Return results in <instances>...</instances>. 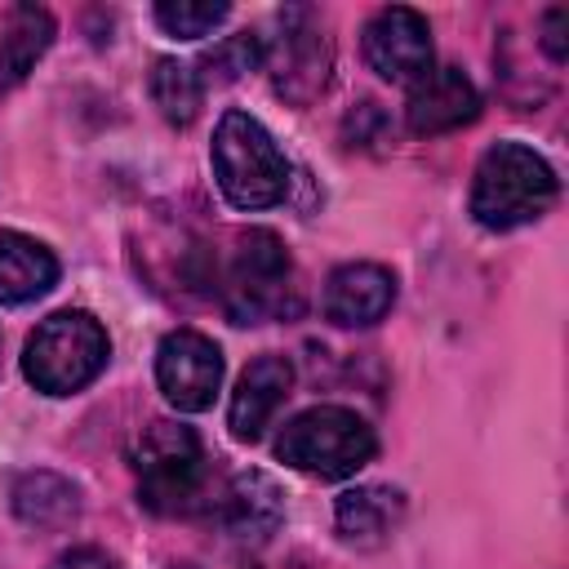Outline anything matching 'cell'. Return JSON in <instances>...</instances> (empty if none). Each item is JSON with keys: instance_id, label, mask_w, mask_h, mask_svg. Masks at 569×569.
I'll return each mask as SVG.
<instances>
[{"instance_id": "4fadbf2b", "label": "cell", "mask_w": 569, "mask_h": 569, "mask_svg": "<svg viewBox=\"0 0 569 569\" xmlns=\"http://www.w3.org/2000/svg\"><path fill=\"white\" fill-rule=\"evenodd\" d=\"M262 62H271L276 89H280L284 98H293V102H307V98L320 93L325 80H329V49H325V40H320L311 27H307V31L284 27L276 53H267Z\"/></svg>"}, {"instance_id": "7a4b0ae2", "label": "cell", "mask_w": 569, "mask_h": 569, "mask_svg": "<svg viewBox=\"0 0 569 569\" xmlns=\"http://www.w3.org/2000/svg\"><path fill=\"white\" fill-rule=\"evenodd\" d=\"M209 160L218 191L236 209H271L289 191V160L249 111H227L218 120Z\"/></svg>"}, {"instance_id": "7c38bea8", "label": "cell", "mask_w": 569, "mask_h": 569, "mask_svg": "<svg viewBox=\"0 0 569 569\" xmlns=\"http://www.w3.org/2000/svg\"><path fill=\"white\" fill-rule=\"evenodd\" d=\"M218 520H222V529L231 538L262 542L284 520V493H280V485L267 471H240V476H231V485L222 493Z\"/></svg>"}, {"instance_id": "ac0fdd59", "label": "cell", "mask_w": 569, "mask_h": 569, "mask_svg": "<svg viewBox=\"0 0 569 569\" xmlns=\"http://www.w3.org/2000/svg\"><path fill=\"white\" fill-rule=\"evenodd\" d=\"M151 102L160 107V116L169 124H191L200 116V102H204V80L196 76V67L178 62V58H156L151 67Z\"/></svg>"}, {"instance_id": "e0dca14e", "label": "cell", "mask_w": 569, "mask_h": 569, "mask_svg": "<svg viewBox=\"0 0 569 569\" xmlns=\"http://www.w3.org/2000/svg\"><path fill=\"white\" fill-rule=\"evenodd\" d=\"M13 511L36 529H58L80 511V493L53 471H27L13 480Z\"/></svg>"}, {"instance_id": "6da1fadb", "label": "cell", "mask_w": 569, "mask_h": 569, "mask_svg": "<svg viewBox=\"0 0 569 569\" xmlns=\"http://www.w3.org/2000/svg\"><path fill=\"white\" fill-rule=\"evenodd\" d=\"M556 200L551 164L525 142H498L480 156L471 178V218L489 231H511L542 218Z\"/></svg>"}, {"instance_id": "cb8c5ba5", "label": "cell", "mask_w": 569, "mask_h": 569, "mask_svg": "<svg viewBox=\"0 0 569 569\" xmlns=\"http://www.w3.org/2000/svg\"><path fill=\"white\" fill-rule=\"evenodd\" d=\"M244 569H267V565H244Z\"/></svg>"}, {"instance_id": "7402d4cb", "label": "cell", "mask_w": 569, "mask_h": 569, "mask_svg": "<svg viewBox=\"0 0 569 569\" xmlns=\"http://www.w3.org/2000/svg\"><path fill=\"white\" fill-rule=\"evenodd\" d=\"M49 569H120V565H116V556H107L102 547H71V551H62Z\"/></svg>"}, {"instance_id": "9c48e42d", "label": "cell", "mask_w": 569, "mask_h": 569, "mask_svg": "<svg viewBox=\"0 0 569 569\" xmlns=\"http://www.w3.org/2000/svg\"><path fill=\"white\" fill-rule=\"evenodd\" d=\"M480 116V93L458 67H431L422 80L409 84L405 120L418 138H436L449 129H462Z\"/></svg>"}, {"instance_id": "9a60e30c", "label": "cell", "mask_w": 569, "mask_h": 569, "mask_svg": "<svg viewBox=\"0 0 569 569\" xmlns=\"http://www.w3.org/2000/svg\"><path fill=\"white\" fill-rule=\"evenodd\" d=\"M49 44H53V13L40 4H13L0 31V89L22 84Z\"/></svg>"}, {"instance_id": "52a82bcc", "label": "cell", "mask_w": 569, "mask_h": 569, "mask_svg": "<svg viewBox=\"0 0 569 569\" xmlns=\"http://www.w3.org/2000/svg\"><path fill=\"white\" fill-rule=\"evenodd\" d=\"M156 382L178 413H200L222 387V351L196 329H173L156 351Z\"/></svg>"}, {"instance_id": "3957f363", "label": "cell", "mask_w": 569, "mask_h": 569, "mask_svg": "<svg viewBox=\"0 0 569 569\" xmlns=\"http://www.w3.org/2000/svg\"><path fill=\"white\" fill-rule=\"evenodd\" d=\"M111 342L89 311H53L22 347V373L44 396H71L107 369Z\"/></svg>"}, {"instance_id": "2e32d148", "label": "cell", "mask_w": 569, "mask_h": 569, "mask_svg": "<svg viewBox=\"0 0 569 569\" xmlns=\"http://www.w3.org/2000/svg\"><path fill=\"white\" fill-rule=\"evenodd\" d=\"M405 516V498L400 489H387V485H360V489H347L333 507V520H338V533L347 542H378L396 529V520Z\"/></svg>"}, {"instance_id": "603a6c76", "label": "cell", "mask_w": 569, "mask_h": 569, "mask_svg": "<svg viewBox=\"0 0 569 569\" xmlns=\"http://www.w3.org/2000/svg\"><path fill=\"white\" fill-rule=\"evenodd\" d=\"M173 569H196V565H173Z\"/></svg>"}, {"instance_id": "8fae6325", "label": "cell", "mask_w": 569, "mask_h": 569, "mask_svg": "<svg viewBox=\"0 0 569 569\" xmlns=\"http://www.w3.org/2000/svg\"><path fill=\"white\" fill-rule=\"evenodd\" d=\"M289 387H293V365L284 356H258L231 391V413H227L231 436L236 440H258L267 431V422L276 418V409L284 405Z\"/></svg>"}, {"instance_id": "ba28073f", "label": "cell", "mask_w": 569, "mask_h": 569, "mask_svg": "<svg viewBox=\"0 0 569 569\" xmlns=\"http://www.w3.org/2000/svg\"><path fill=\"white\" fill-rule=\"evenodd\" d=\"M365 62L391 80V84H413L431 71V27L422 13L391 4L378 9L365 22Z\"/></svg>"}, {"instance_id": "5bb4252c", "label": "cell", "mask_w": 569, "mask_h": 569, "mask_svg": "<svg viewBox=\"0 0 569 569\" xmlns=\"http://www.w3.org/2000/svg\"><path fill=\"white\" fill-rule=\"evenodd\" d=\"M58 280V258L49 244L22 236V231H0V302H31L49 293Z\"/></svg>"}, {"instance_id": "277c9868", "label": "cell", "mask_w": 569, "mask_h": 569, "mask_svg": "<svg viewBox=\"0 0 569 569\" xmlns=\"http://www.w3.org/2000/svg\"><path fill=\"white\" fill-rule=\"evenodd\" d=\"M373 449H378L373 427L342 405H316V409L289 418L276 440L280 462H289L293 471L320 476V480L356 476L373 458Z\"/></svg>"}, {"instance_id": "44dd1931", "label": "cell", "mask_w": 569, "mask_h": 569, "mask_svg": "<svg viewBox=\"0 0 569 569\" xmlns=\"http://www.w3.org/2000/svg\"><path fill=\"white\" fill-rule=\"evenodd\" d=\"M565 27H569V9H547V13H542V49H547L556 62H565V58H569Z\"/></svg>"}, {"instance_id": "ffe728a7", "label": "cell", "mask_w": 569, "mask_h": 569, "mask_svg": "<svg viewBox=\"0 0 569 569\" xmlns=\"http://www.w3.org/2000/svg\"><path fill=\"white\" fill-rule=\"evenodd\" d=\"M262 58H267L262 36H253V31H236V36H222V40L204 53L200 67H209V71H204L209 80H236V76H244L249 67H258Z\"/></svg>"}, {"instance_id": "5b68a950", "label": "cell", "mask_w": 569, "mask_h": 569, "mask_svg": "<svg viewBox=\"0 0 569 569\" xmlns=\"http://www.w3.org/2000/svg\"><path fill=\"white\" fill-rule=\"evenodd\" d=\"M133 471H138V498L147 511L178 516L191 511L200 480H204V449L191 427L182 422H151L133 440Z\"/></svg>"}, {"instance_id": "30bf717a", "label": "cell", "mask_w": 569, "mask_h": 569, "mask_svg": "<svg viewBox=\"0 0 569 569\" xmlns=\"http://www.w3.org/2000/svg\"><path fill=\"white\" fill-rule=\"evenodd\" d=\"M396 302V276L378 262H342L325 280V316L342 329L378 325Z\"/></svg>"}, {"instance_id": "8992f818", "label": "cell", "mask_w": 569, "mask_h": 569, "mask_svg": "<svg viewBox=\"0 0 569 569\" xmlns=\"http://www.w3.org/2000/svg\"><path fill=\"white\" fill-rule=\"evenodd\" d=\"M289 302V253L271 231H249L222 276V307L236 325L280 316Z\"/></svg>"}, {"instance_id": "d6986e66", "label": "cell", "mask_w": 569, "mask_h": 569, "mask_svg": "<svg viewBox=\"0 0 569 569\" xmlns=\"http://www.w3.org/2000/svg\"><path fill=\"white\" fill-rule=\"evenodd\" d=\"M227 13H231V4H222V0H160L156 4V22L178 40L209 36Z\"/></svg>"}]
</instances>
